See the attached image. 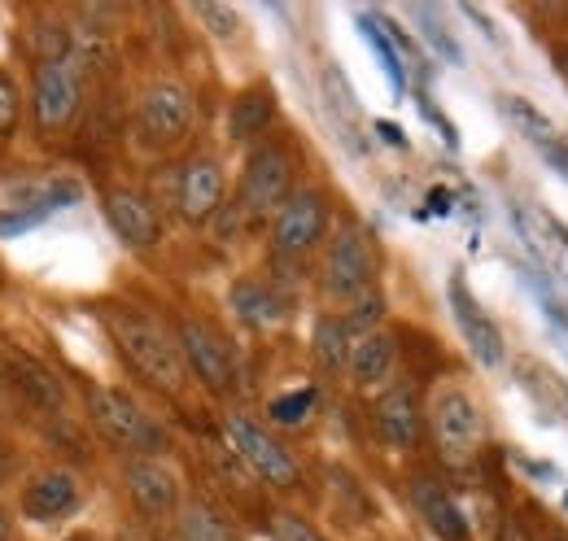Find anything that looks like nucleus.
<instances>
[{"label": "nucleus", "instance_id": "obj_1", "mask_svg": "<svg viewBox=\"0 0 568 541\" xmlns=\"http://www.w3.org/2000/svg\"><path fill=\"white\" fill-rule=\"evenodd\" d=\"M105 328H110V337L119 345L123 363L141 380H149L162 394H180L184 389V354H180V340H171V333L162 324H153L141 310L114 306V310H105Z\"/></svg>", "mask_w": 568, "mask_h": 541}, {"label": "nucleus", "instance_id": "obj_2", "mask_svg": "<svg viewBox=\"0 0 568 541\" xmlns=\"http://www.w3.org/2000/svg\"><path fill=\"white\" fill-rule=\"evenodd\" d=\"M88 410H92L97 432H101L110 446L128 450L132 459H153V455L166 446V432H162V428L149 419V410H144L136 398H128L123 389L97 385V389L88 394Z\"/></svg>", "mask_w": 568, "mask_h": 541}, {"label": "nucleus", "instance_id": "obj_3", "mask_svg": "<svg viewBox=\"0 0 568 541\" xmlns=\"http://www.w3.org/2000/svg\"><path fill=\"white\" fill-rule=\"evenodd\" d=\"M511 218H516L520 241L529 245V254H534L538 267H542L551 306L568 319V227L556 223V218H551L547 210H538V205H511Z\"/></svg>", "mask_w": 568, "mask_h": 541}, {"label": "nucleus", "instance_id": "obj_4", "mask_svg": "<svg viewBox=\"0 0 568 541\" xmlns=\"http://www.w3.org/2000/svg\"><path fill=\"white\" fill-rule=\"evenodd\" d=\"M223 432H227L232 450L241 455V463L258 476L263 484H272V489H293V484L302 480L297 459L284 450L263 423H254L250 415H227V419H223Z\"/></svg>", "mask_w": 568, "mask_h": 541}, {"label": "nucleus", "instance_id": "obj_5", "mask_svg": "<svg viewBox=\"0 0 568 541\" xmlns=\"http://www.w3.org/2000/svg\"><path fill=\"white\" fill-rule=\"evenodd\" d=\"M372 279H376V249H372V236L346 223L333 245H328V263H324V293L333 302H358L372 293Z\"/></svg>", "mask_w": 568, "mask_h": 541}, {"label": "nucleus", "instance_id": "obj_6", "mask_svg": "<svg viewBox=\"0 0 568 541\" xmlns=\"http://www.w3.org/2000/svg\"><path fill=\"white\" fill-rule=\"evenodd\" d=\"M428 423H433V441H437L446 463H468L481 450V441H486L481 406L473 402L464 389H442L433 398Z\"/></svg>", "mask_w": 568, "mask_h": 541}, {"label": "nucleus", "instance_id": "obj_7", "mask_svg": "<svg viewBox=\"0 0 568 541\" xmlns=\"http://www.w3.org/2000/svg\"><path fill=\"white\" fill-rule=\"evenodd\" d=\"M288 197H293V157H288V149L258 144L245 162L236 210L250 214V218H263V214H276Z\"/></svg>", "mask_w": 568, "mask_h": 541}, {"label": "nucleus", "instance_id": "obj_8", "mask_svg": "<svg viewBox=\"0 0 568 541\" xmlns=\"http://www.w3.org/2000/svg\"><path fill=\"white\" fill-rule=\"evenodd\" d=\"M79 114V70L74 62H40L31 79V119L40 135H58Z\"/></svg>", "mask_w": 568, "mask_h": 541}, {"label": "nucleus", "instance_id": "obj_9", "mask_svg": "<svg viewBox=\"0 0 568 541\" xmlns=\"http://www.w3.org/2000/svg\"><path fill=\"white\" fill-rule=\"evenodd\" d=\"M328 232V197L320 188H297L288 202L272 214V241L281 258L311 254Z\"/></svg>", "mask_w": 568, "mask_h": 541}, {"label": "nucleus", "instance_id": "obj_10", "mask_svg": "<svg viewBox=\"0 0 568 541\" xmlns=\"http://www.w3.org/2000/svg\"><path fill=\"white\" fill-rule=\"evenodd\" d=\"M136 127L149 144L158 149H171L180 144L184 135L193 132V96L180 88V83H153L136 105Z\"/></svg>", "mask_w": 568, "mask_h": 541}, {"label": "nucleus", "instance_id": "obj_11", "mask_svg": "<svg viewBox=\"0 0 568 541\" xmlns=\"http://www.w3.org/2000/svg\"><path fill=\"white\" fill-rule=\"evenodd\" d=\"M180 354L184 367L211 389V394H227L236 380V358L227 349V340L219 337L214 328H206L202 319H184L180 324Z\"/></svg>", "mask_w": 568, "mask_h": 541}, {"label": "nucleus", "instance_id": "obj_12", "mask_svg": "<svg viewBox=\"0 0 568 541\" xmlns=\"http://www.w3.org/2000/svg\"><path fill=\"white\" fill-rule=\"evenodd\" d=\"M123 476H128V493L144 520H166L180 511V476L162 459H128Z\"/></svg>", "mask_w": 568, "mask_h": 541}, {"label": "nucleus", "instance_id": "obj_13", "mask_svg": "<svg viewBox=\"0 0 568 541\" xmlns=\"http://www.w3.org/2000/svg\"><path fill=\"white\" fill-rule=\"evenodd\" d=\"M450 315H455L459 333H464V340H468L473 358H477L481 367H503V358H507L503 333L490 324V315L473 302V293L464 288V275H455V279H450Z\"/></svg>", "mask_w": 568, "mask_h": 541}, {"label": "nucleus", "instance_id": "obj_14", "mask_svg": "<svg viewBox=\"0 0 568 541\" xmlns=\"http://www.w3.org/2000/svg\"><path fill=\"white\" fill-rule=\"evenodd\" d=\"M372 419H376L381 441L394 446V450H412V446L420 441V432H425V410H420V398H416L412 385H394V389H385V394L376 398Z\"/></svg>", "mask_w": 568, "mask_h": 541}, {"label": "nucleus", "instance_id": "obj_15", "mask_svg": "<svg viewBox=\"0 0 568 541\" xmlns=\"http://www.w3.org/2000/svg\"><path fill=\"white\" fill-rule=\"evenodd\" d=\"M175 202H180L184 223H193V227L211 223L219 202H223V166H219L214 157H193V162L180 171V193H175Z\"/></svg>", "mask_w": 568, "mask_h": 541}, {"label": "nucleus", "instance_id": "obj_16", "mask_svg": "<svg viewBox=\"0 0 568 541\" xmlns=\"http://www.w3.org/2000/svg\"><path fill=\"white\" fill-rule=\"evenodd\" d=\"M105 223L114 227V236L128 249H149L158 241V210L144 202L132 188H114L105 193Z\"/></svg>", "mask_w": 568, "mask_h": 541}, {"label": "nucleus", "instance_id": "obj_17", "mask_svg": "<svg viewBox=\"0 0 568 541\" xmlns=\"http://www.w3.org/2000/svg\"><path fill=\"white\" fill-rule=\"evenodd\" d=\"M79 502H83V489H79L74 472H67V468L40 472L27 484V493H22V511H27L31 520H44V524L71 516Z\"/></svg>", "mask_w": 568, "mask_h": 541}, {"label": "nucleus", "instance_id": "obj_18", "mask_svg": "<svg viewBox=\"0 0 568 541\" xmlns=\"http://www.w3.org/2000/svg\"><path fill=\"white\" fill-rule=\"evenodd\" d=\"M227 306L254 333H267V328H276L284 319V297L272 284H263V279H236L232 293H227Z\"/></svg>", "mask_w": 568, "mask_h": 541}, {"label": "nucleus", "instance_id": "obj_19", "mask_svg": "<svg viewBox=\"0 0 568 541\" xmlns=\"http://www.w3.org/2000/svg\"><path fill=\"white\" fill-rule=\"evenodd\" d=\"M272 119H276V92L267 83H250L245 92H236L227 110V135L236 144H254L258 135H267Z\"/></svg>", "mask_w": 568, "mask_h": 541}, {"label": "nucleus", "instance_id": "obj_20", "mask_svg": "<svg viewBox=\"0 0 568 541\" xmlns=\"http://www.w3.org/2000/svg\"><path fill=\"white\" fill-rule=\"evenodd\" d=\"M412 502H416V511L425 516V524L442 541H468V520H464V511L450 502V493H446L437 480L416 476V480H412Z\"/></svg>", "mask_w": 568, "mask_h": 541}, {"label": "nucleus", "instance_id": "obj_21", "mask_svg": "<svg viewBox=\"0 0 568 541\" xmlns=\"http://www.w3.org/2000/svg\"><path fill=\"white\" fill-rule=\"evenodd\" d=\"M0 371L18 385V394H27L36 406H44V410H58V406L67 402V389H62V380L49 371V367H40L36 358H27V354H18V349H9L4 358H0Z\"/></svg>", "mask_w": 568, "mask_h": 541}, {"label": "nucleus", "instance_id": "obj_22", "mask_svg": "<svg viewBox=\"0 0 568 541\" xmlns=\"http://www.w3.org/2000/svg\"><path fill=\"white\" fill-rule=\"evenodd\" d=\"M351 380H355L358 389H372V385H381L389 371H394V337L389 333H367V337L355 340V349H351Z\"/></svg>", "mask_w": 568, "mask_h": 541}, {"label": "nucleus", "instance_id": "obj_23", "mask_svg": "<svg viewBox=\"0 0 568 541\" xmlns=\"http://www.w3.org/2000/svg\"><path fill=\"white\" fill-rule=\"evenodd\" d=\"M498 114H503V123H507L511 132L525 135V140H534L538 149H542V144H551V140H560L556 123L547 119V110H538V105H534L529 96L503 92V96H498Z\"/></svg>", "mask_w": 568, "mask_h": 541}, {"label": "nucleus", "instance_id": "obj_24", "mask_svg": "<svg viewBox=\"0 0 568 541\" xmlns=\"http://www.w3.org/2000/svg\"><path fill=\"white\" fill-rule=\"evenodd\" d=\"M315 363L324 367V371H346L351 367V349H355V337L346 333V324L337 319V315H324L320 324H315Z\"/></svg>", "mask_w": 568, "mask_h": 541}, {"label": "nucleus", "instance_id": "obj_25", "mask_svg": "<svg viewBox=\"0 0 568 541\" xmlns=\"http://www.w3.org/2000/svg\"><path fill=\"white\" fill-rule=\"evenodd\" d=\"M180 541H236V529L227 524V516H219L211 502H189L180 511Z\"/></svg>", "mask_w": 568, "mask_h": 541}, {"label": "nucleus", "instance_id": "obj_26", "mask_svg": "<svg viewBox=\"0 0 568 541\" xmlns=\"http://www.w3.org/2000/svg\"><path fill=\"white\" fill-rule=\"evenodd\" d=\"M193 13H197V22L211 31L214 40H236V35H241V13H236L232 4L197 0V4H193Z\"/></svg>", "mask_w": 568, "mask_h": 541}, {"label": "nucleus", "instance_id": "obj_27", "mask_svg": "<svg viewBox=\"0 0 568 541\" xmlns=\"http://www.w3.org/2000/svg\"><path fill=\"white\" fill-rule=\"evenodd\" d=\"M520 376L525 380H534L529 385V394L542 402V398H551V415H568V389L560 380H551V371L547 367H538V363H520Z\"/></svg>", "mask_w": 568, "mask_h": 541}, {"label": "nucleus", "instance_id": "obj_28", "mask_svg": "<svg viewBox=\"0 0 568 541\" xmlns=\"http://www.w3.org/2000/svg\"><path fill=\"white\" fill-rule=\"evenodd\" d=\"M358 27H363V35H367V44L376 49V58H381V67L389 74V83H394V92H403L407 88V79H403V62H398V53L389 49V40H385V31H381V22L376 18H358Z\"/></svg>", "mask_w": 568, "mask_h": 541}, {"label": "nucleus", "instance_id": "obj_29", "mask_svg": "<svg viewBox=\"0 0 568 541\" xmlns=\"http://www.w3.org/2000/svg\"><path fill=\"white\" fill-rule=\"evenodd\" d=\"M18 119H22V92H18V79H13L9 70H0V140L13 135Z\"/></svg>", "mask_w": 568, "mask_h": 541}, {"label": "nucleus", "instance_id": "obj_30", "mask_svg": "<svg viewBox=\"0 0 568 541\" xmlns=\"http://www.w3.org/2000/svg\"><path fill=\"white\" fill-rule=\"evenodd\" d=\"M311 406H315V389H297V394L272 402V419L284 423V428H293V423H302V419L311 415Z\"/></svg>", "mask_w": 568, "mask_h": 541}, {"label": "nucleus", "instance_id": "obj_31", "mask_svg": "<svg viewBox=\"0 0 568 541\" xmlns=\"http://www.w3.org/2000/svg\"><path fill=\"white\" fill-rule=\"evenodd\" d=\"M376 319H381V297L367 293V297H358L355 310H351L342 324H346V333L358 340V337H367V333H376Z\"/></svg>", "mask_w": 568, "mask_h": 541}, {"label": "nucleus", "instance_id": "obj_32", "mask_svg": "<svg viewBox=\"0 0 568 541\" xmlns=\"http://www.w3.org/2000/svg\"><path fill=\"white\" fill-rule=\"evenodd\" d=\"M416 18L425 22L428 44H433V49H437V53H442L446 62H459V44H455V40H450V31H446V27H442V22L433 18V9H416Z\"/></svg>", "mask_w": 568, "mask_h": 541}, {"label": "nucleus", "instance_id": "obj_33", "mask_svg": "<svg viewBox=\"0 0 568 541\" xmlns=\"http://www.w3.org/2000/svg\"><path fill=\"white\" fill-rule=\"evenodd\" d=\"M272 538L276 541H324L302 516H293V511H281V516L272 520Z\"/></svg>", "mask_w": 568, "mask_h": 541}, {"label": "nucleus", "instance_id": "obj_34", "mask_svg": "<svg viewBox=\"0 0 568 541\" xmlns=\"http://www.w3.org/2000/svg\"><path fill=\"white\" fill-rule=\"evenodd\" d=\"M538 153H542V162H547L556 175H565L568 180V140H551V144H542Z\"/></svg>", "mask_w": 568, "mask_h": 541}, {"label": "nucleus", "instance_id": "obj_35", "mask_svg": "<svg viewBox=\"0 0 568 541\" xmlns=\"http://www.w3.org/2000/svg\"><path fill=\"white\" fill-rule=\"evenodd\" d=\"M498 541H529V533H525L516 520H503V529H498Z\"/></svg>", "mask_w": 568, "mask_h": 541}, {"label": "nucleus", "instance_id": "obj_36", "mask_svg": "<svg viewBox=\"0 0 568 541\" xmlns=\"http://www.w3.org/2000/svg\"><path fill=\"white\" fill-rule=\"evenodd\" d=\"M376 132L385 135V140H389V144H394V149H403V144H407V135L398 132V127H394V123H376Z\"/></svg>", "mask_w": 568, "mask_h": 541}, {"label": "nucleus", "instance_id": "obj_37", "mask_svg": "<svg viewBox=\"0 0 568 541\" xmlns=\"http://www.w3.org/2000/svg\"><path fill=\"white\" fill-rule=\"evenodd\" d=\"M0 541H9V511L0 507Z\"/></svg>", "mask_w": 568, "mask_h": 541}, {"label": "nucleus", "instance_id": "obj_38", "mask_svg": "<svg viewBox=\"0 0 568 541\" xmlns=\"http://www.w3.org/2000/svg\"><path fill=\"white\" fill-rule=\"evenodd\" d=\"M119 541H149V538H144V533H123Z\"/></svg>", "mask_w": 568, "mask_h": 541}, {"label": "nucleus", "instance_id": "obj_39", "mask_svg": "<svg viewBox=\"0 0 568 541\" xmlns=\"http://www.w3.org/2000/svg\"><path fill=\"white\" fill-rule=\"evenodd\" d=\"M560 70H565V79H568V49L560 53Z\"/></svg>", "mask_w": 568, "mask_h": 541}, {"label": "nucleus", "instance_id": "obj_40", "mask_svg": "<svg viewBox=\"0 0 568 541\" xmlns=\"http://www.w3.org/2000/svg\"><path fill=\"white\" fill-rule=\"evenodd\" d=\"M0 480H4V450H0Z\"/></svg>", "mask_w": 568, "mask_h": 541}, {"label": "nucleus", "instance_id": "obj_41", "mask_svg": "<svg viewBox=\"0 0 568 541\" xmlns=\"http://www.w3.org/2000/svg\"><path fill=\"white\" fill-rule=\"evenodd\" d=\"M71 541H92V538H71Z\"/></svg>", "mask_w": 568, "mask_h": 541}]
</instances>
